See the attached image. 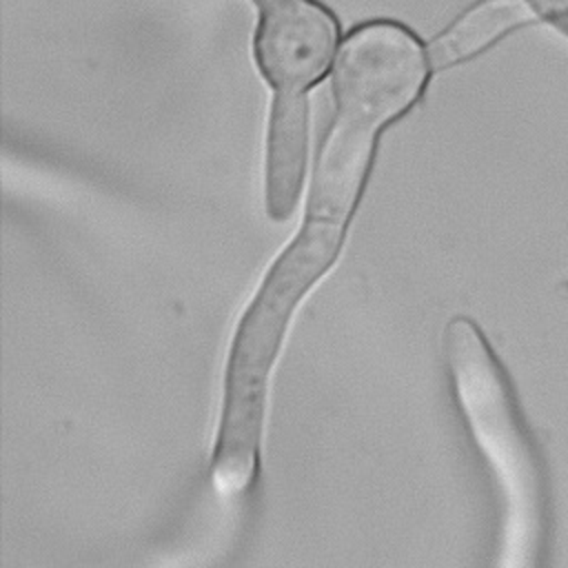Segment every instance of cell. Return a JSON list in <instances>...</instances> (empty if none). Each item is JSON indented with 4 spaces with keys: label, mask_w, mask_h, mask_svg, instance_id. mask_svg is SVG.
<instances>
[{
    "label": "cell",
    "mask_w": 568,
    "mask_h": 568,
    "mask_svg": "<svg viewBox=\"0 0 568 568\" xmlns=\"http://www.w3.org/2000/svg\"><path fill=\"white\" fill-rule=\"evenodd\" d=\"M444 351L457 406L501 504L495 568H541V470L506 373L479 326L464 315L446 324Z\"/></svg>",
    "instance_id": "cell-2"
},
{
    "label": "cell",
    "mask_w": 568,
    "mask_h": 568,
    "mask_svg": "<svg viewBox=\"0 0 568 568\" xmlns=\"http://www.w3.org/2000/svg\"><path fill=\"white\" fill-rule=\"evenodd\" d=\"M428 64V53L399 24L371 22L353 31L333 64L331 133L373 146L379 129L417 100Z\"/></svg>",
    "instance_id": "cell-3"
},
{
    "label": "cell",
    "mask_w": 568,
    "mask_h": 568,
    "mask_svg": "<svg viewBox=\"0 0 568 568\" xmlns=\"http://www.w3.org/2000/svg\"><path fill=\"white\" fill-rule=\"evenodd\" d=\"M257 7L255 60L262 75L273 93L306 95L333 58V18L311 0H266Z\"/></svg>",
    "instance_id": "cell-4"
},
{
    "label": "cell",
    "mask_w": 568,
    "mask_h": 568,
    "mask_svg": "<svg viewBox=\"0 0 568 568\" xmlns=\"http://www.w3.org/2000/svg\"><path fill=\"white\" fill-rule=\"evenodd\" d=\"M524 18L526 7L519 0H486L462 16L428 47V62L435 69H444L466 60Z\"/></svg>",
    "instance_id": "cell-6"
},
{
    "label": "cell",
    "mask_w": 568,
    "mask_h": 568,
    "mask_svg": "<svg viewBox=\"0 0 568 568\" xmlns=\"http://www.w3.org/2000/svg\"><path fill=\"white\" fill-rule=\"evenodd\" d=\"M255 2H257V4H262V2H264V0H255Z\"/></svg>",
    "instance_id": "cell-8"
},
{
    "label": "cell",
    "mask_w": 568,
    "mask_h": 568,
    "mask_svg": "<svg viewBox=\"0 0 568 568\" xmlns=\"http://www.w3.org/2000/svg\"><path fill=\"white\" fill-rule=\"evenodd\" d=\"M344 235L346 226L304 217L235 324L211 459V479L222 495H240L257 477L266 388L286 326L295 306L337 260Z\"/></svg>",
    "instance_id": "cell-1"
},
{
    "label": "cell",
    "mask_w": 568,
    "mask_h": 568,
    "mask_svg": "<svg viewBox=\"0 0 568 568\" xmlns=\"http://www.w3.org/2000/svg\"><path fill=\"white\" fill-rule=\"evenodd\" d=\"M306 95L273 93L266 151V211L286 220L300 197L306 164Z\"/></svg>",
    "instance_id": "cell-5"
},
{
    "label": "cell",
    "mask_w": 568,
    "mask_h": 568,
    "mask_svg": "<svg viewBox=\"0 0 568 568\" xmlns=\"http://www.w3.org/2000/svg\"><path fill=\"white\" fill-rule=\"evenodd\" d=\"M555 24H557L564 33H568V13H559V16H555Z\"/></svg>",
    "instance_id": "cell-7"
}]
</instances>
